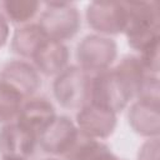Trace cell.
Masks as SVG:
<instances>
[{"mask_svg":"<svg viewBox=\"0 0 160 160\" xmlns=\"http://www.w3.org/2000/svg\"><path fill=\"white\" fill-rule=\"evenodd\" d=\"M146 75L139 56L126 55L116 66L94 74L89 104L118 114L139 95Z\"/></svg>","mask_w":160,"mask_h":160,"instance_id":"1","label":"cell"},{"mask_svg":"<svg viewBox=\"0 0 160 160\" xmlns=\"http://www.w3.org/2000/svg\"><path fill=\"white\" fill-rule=\"evenodd\" d=\"M126 19L124 32L128 44L142 51L160 40V10L156 1H124Z\"/></svg>","mask_w":160,"mask_h":160,"instance_id":"2","label":"cell"},{"mask_svg":"<svg viewBox=\"0 0 160 160\" xmlns=\"http://www.w3.org/2000/svg\"><path fill=\"white\" fill-rule=\"evenodd\" d=\"M44 6L38 24L49 39L64 42L79 32L81 16L74 2L46 1Z\"/></svg>","mask_w":160,"mask_h":160,"instance_id":"3","label":"cell"},{"mask_svg":"<svg viewBox=\"0 0 160 160\" xmlns=\"http://www.w3.org/2000/svg\"><path fill=\"white\" fill-rule=\"evenodd\" d=\"M91 78L79 65H68L52 82L55 100L65 109H81L90 102Z\"/></svg>","mask_w":160,"mask_h":160,"instance_id":"4","label":"cell"},{"mask_svg":"<svg viewBox=\"0 0 160 160\" xmlns=\"http://www.w3.org/2000/svg\"><path fill=\"white\" fill-rule=\"evenodd\" d=\"M118 56V44L109 36L89 34L76 46L79 66L89 74H98L111 68Z\"/></svg>","mask_w":160,"mask_h":160,"instance_id":"5","label":"cell"},{"mask_svg":"<svg viewBox=\"0 0 160 160\" xmlns=\"http://www.w3.org/2000/svg\"><path fill=\"white\" fill-rule=\"evenodd\" d=\"M88 25L102 36L118 35L125 29L124 1H91L85 9Z\"/></svg>","mask_w":160,"mask_h":160,"instance_id":"6","label":"cell"},{"mask_svg":"<svg viewBox=\"0 0 160 160\" xmlns=\"http://www.w3.org/2000/svg\"><path fill=\"white\" fill-rule=\"evenodd\" d=\"M80 132L75 122L66 115H58L55 120L39 135L38 144L46 154L65 156L75 146Z\"/></svg>","mask_w":160,"mask_h":160,"instance_id":"7","label":"cell"},{"mask_svg":"<svg viewBox=\"0 0 160 160\" xmlns=\"http://www.w3.org/2000/svg\"><path fill=\"white\" fill-rule=\"evenodd\" d=\"M118 124V116L114 111L105 108L86 104L78 110L75 116V125L79 132L89 139L102 141L110 138Z\"/></svg>","mask_w":160,"mask_h":160,"instance_id":"8","label":"cell"},{"mask_svg":"<svg viewBox=\"0 0 160 160\" xmlns=\"http://www.w3.org/2000/svg\"><path fill=\"white\" fill-rule=\"evenodd\" d=\"M0 82L19 92L25 100L32 98L41 86L39 71L28 61L11 60L0 71Z\"/></svg>","mask_w":160,"mask_h":160,"instance_id":"9","label":"cell"},{"mask_svg":"<svg viewBox=\"0 0 160 160\" xmlns=\"http://www.w3.org/2000/svg\"><path fill=\"white\" fill-rule=\"evenodd\" d=\"M38 136L18 121L4 124L0 128V155L29 159L34 155Z\"/></svg>","mask_w":160,"mask_h":160,"instance_id":"10","label":"cell"},{"mask_svg":"<svg viewBox=\"0 0 160 160\" xmlns=\"http://www.w3.org/2000/svg\"><path fill=\"white\" fill-rule=\"evenodd\" d=\"M128 121L134 132L144 138H159L160 101L136 99L129 108Z\"/></svg>","mask_w":160,"mask_h":160,"instance_id":"11","label":"cell"},{"mask_svg":"<svg viewBox=\"0 0 160 160\" xmlns=\"http://www.w3.org/2000/svg\"><path fill=\"white\" fill-rule=\"evenodd\" d=\"M56 116V110L51 101L41 96H32L22 104L16 121L39 138Z\"/></svg>","mask_w":160,"mask_h":160,"instance_id":"12","label":"cell"},{"mask_svg":"<svg viewBox=\"0 0 160 160\" xmlns=\"http://www.w3.org/2000/svg\"><path fill=\"white\" fill-rule=\"evenodd\" d=\"M69 56V49L64 42L48 39L38 50L32 60L39 74L45 76H56L68 66Z\"/></svg>","mask_w":160,"mask_h":160,"instance_id":"13","label":"cell"},{"mask_svg":"<svg viewBox=\"0 0 160 160\" xmlns=\"http://www.w3.org/2000/svg\"><path fill=\"white\" fill-rule=\"evenodd\" d=\"M48 39L49 38L45 35L38 22L26 24L15 29L10 42V49L19 56L32 59Z\"/></svg>","mask_w":160,"mask_h":160,"instance_id":"14","label":"cell"},{"mask_svg":"<svg viewBox=\"0 0 160 160\" xmlns=\"http://www.w3.org/2000/svg\"><path fill=\"white\" fill-rule=\"evenodd\" d=\"M64 158L66 160H121L102 141L85 138L81 134L75 146Z\"/></svg>","mask_w":160,"mask_h":160,"instance_id":"15","label":"cell"},{"mask_svg":"<svg viewBox=\"0 0 160 160\" xmlns=\"http://www.w3.org/2000/svg\"><path fill=\"white\" fill-rule=\"evenodd\" d=\"M41 8L36 0H4L0 1V14L8 22L22 26L30 24Z\"/></svg>","mask_w":160,"mask_h":160,"instance_id":"16","label":"cell"},{"mask_svg":"<svg viewBox=\"0 0 160 160\" xmlns=\"http://www.w3.org/2000/svg\"><path fill=\"white\" fill-rule=\"evenodd\" d=\"M24 102L25 99L19 92L0 82V124L16 121Z\"/></svg>","mask_w":160,"mask_h":160,"instance_id":"17","label":"cell"},{"mask_svg":"<svg viewBox=\"0 0 160 160\" xmlns=\"http://www.w3.org/2000/svg\"><path fill=\"white\" fill-rule=\"evenodd\" d=\"M159 50H160V40L152 42L142 51H140V62L146 70V72L151 75H158L160 69V60H159Z\"/></svg>","mask_w":160,"mask_h":160,"instance_id":"18","label":"cell"},{"mask_svg":"<svg viewBox=\"0 0 160 160\" xmlns=\"http://www.w3.org/2000/svg\"><path fill=\"white\" fill-rule=\"evenodd\" d=\"M136 160H160V141L159 138L146 139L139 148Z\"/></svg>","mask_w":160,"mask_h":160,"instance_id":"19","label":"cell"},{"mask_svg":"<svg viewBox=\"0 0 160 160\" xmlns=\"http://www.w3.org/2000/svg\"><path fill=\"white\" fill-rule=\"evenodd\" d=\"M9 35H10V26L8 20L0 14V48H2L8 40H9Z\"/></svg>","mask_w":160,"mask_h":160,"instance_id":"20","label":"cell"},{"mask_svg":"<svg viewBox=\"0 0 160 160\" xmlns=\"http://www.w3.org/2000/svg\"><path fill=\"white\" fill-rule=\"evenodd\" d=\"M0 160H29V159H22V158H14V156H1Z\"/></svg>","mask_w":160,"mask_h":160,"instance_id":"21","label":"cell"},{"mask_svg":"<svg viewBox=\"0 0 160 160\" xmlns=\"http://www.w3.org/2000/svg\"><path fill=\"white\" fill-rule=\"evenodd\" d=\"M45 160H60V159H58V158H49V159H45Z\"/></svg>","mask_w":160,"mask_h":160,"instance_id":"22","label":"cell"}]
</instances>
